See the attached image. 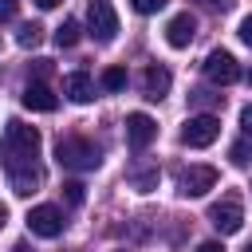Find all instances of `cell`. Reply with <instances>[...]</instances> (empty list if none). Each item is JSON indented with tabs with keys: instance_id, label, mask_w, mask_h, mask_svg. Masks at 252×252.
<instances>
[{
	"instance_id": "8992f818",
	"label": "cell",
	"mask_w": 252,
	"mask_h": 252,
	"mask_svg": "<svg viewBox=\"0 0 252 252\" xmlns=\"http://www.w3.org/2000/svg\"><path fill=\"white\" fill-rule=\"evenodd\" d=\"M205 79L209 83H217V87H228V83H236L240 79V63L232 59V51H209L205 55Z\"/></svg>"
},
{
	"instance_id": "4dcf8cb0",
	"label": "cell",
	"mask_w": 252,
	"mask_h": 252,
	"mask_svg": "<svg viewBox=\"0 0 252 252\" xmlns=\"http://www.w3.org/2000/svg\"><path fill=\"white\" fill-rule=\"evenodd\" d=\"M4 220H8V209H4V205H0V224H4Z\"/></svg>"
},
{
	"instance_id": "52a82bcc",
	"label": "cell",
	"mask_w": 252,
	"mask_h": 252,
	"mask_svg": "<svg viewBox=\"0 0 252 252\" xmlns=\"http://www.w3.org/2000/svg\"><path fill=\"white\" fill-rule=\"evenodd\" d=\"M213 185H217V169L213 165H189L177 177V193L181 197H205Z\"/></svg>"
},
{
	"instance_id": "7402d4cb",
	"label": "cell",
	"mask_w": 252,
	"mask_h": 252,
	"mask_svg": "<svg viewBox=\"0 0 252 252\" xmlns=\"http://www.w3.org/2000/svg\"><path fill=\"white\" fill-rule=\"evenodd\" d=\"M16 16V0H0V24H8Z\"/></svg>"
},
{
	"instance_id": "9c48e42d",
	"label": "cell",
	"mask_w": 252,
	"mask_h": 252,
	"mask_svg": "<svg viewBox=\"0 0 252 252\" xmlns=\"http://www.w3.org/2000/svg\"><path fill=\"white\" fill-rule=\"evenodd\" d=\"M154 138H158V122H154L146 110L126 114V142H130V150H146Z\"/></svg>"
},
{
	"instance_id": "7a4b0ae2",
	"label": "cell",
	"mask_w": 252,
	"mask_h": 252,
	"mask_svg": "<svg viewBox=\"0 0 252 252\" xmlns=\"http://www.w3.org/2000/svg\"><path fill=\"white\" fill-rule=\"evenodd\" d=\"M55 158H59L63 169H79V173H83V169H94V165L102 161L98 146L87 142V138H75V134H67V138L55 142Z\"/></svg>"
},
{
	"instance_id": "f546056e",
	"label": "cell",
	"mask_w": 252,
	"mask_h": 252,
	"mask_svg": "<svg viewBox=\"0 0 252 252\" xmlns=\"http://www.w3.org/2000/svg\"><path fill=\"white\" fill-rule=\"evenodd\" d=\"M12 252H28V244H24V240H20V244H12Z\"/></svg>"
},
{
	"instance_id": "e0dca14e",
	"label": "cell",
	"mask_w": 252,
	"mask_h": 252,
	"mask_svg": "<svg viewBox=\"0 0 252 252\" xmlns=\"http://www.w3.org/2000/svg\"><path fill=\"white\" fill-rule=\"evenodd\" d=\"M39 39H43V28H39V24H24V28H20V35H16V43H20V47H35Z\"/></svg>"
},
{
	"instance_id": "4316f807",
	"label": "cell",
	"mask_w": 252,
	"mask_h": 252,
	"mask_svg": "<svg viewBox=\"0 0 252 252\" xmlns=\"http://www.w3.org/2000/svg\"><path fill=\"white\" fill-rule=\"evenodd\" d=\"M209 4H213V8H220V12H228V8L236 4V0H209Z\"/></svg>"
},
{
	"instance_id": "8fae6325",
	"label": "cell",
	"mask_w": 252,
	"mask_h": 252,
	"mask_svg": "<svg viewBox=\"0 0 252 252\" xmlns=\"http://www.w3.org/2000/svg\"><path fill=\"white\" fill-rule=\"evenodd\" d=\"M8 181H12V193L16 197H32L39 185H43V169L32 161V165H16V169H8Z\"/></svg>"
},
{
	"instance_id": "d4e9b609",
	"label": "cell",
	"mask_w": 252,
	"mask_h": 252,
	"mask_svg": "<svg viewBox=\"0 0 252 252\" xmlns=\"http://www.w3.org/2000/svg\"><path fill=\"white\" fill-rule=\"evenodd\" d=\"M47 71H51V59H35V75H39V83H43Z\"/></svg>"
},
{
	"instance_id": "30bf717a",
	"label": "cell",
	"mask_w": 252,
	"mask_h": 252,
	"mask_svg": "<svg viewBox=\"0 0 252 252\" xmlns=\"http://www.w3.org/2000/svg\"><path fill=\"white\" fill-rule=\"evenodd\" d=\"M197 35V16L193 12H177L169 24H165V43L169 47H189Z\"/></svg>"
},
{
	"instance_id": "484cf974",
	"label": "cell",
	"mask_w": 252,
	"mask_h": 252,
	"mask_svg": "<svg viewBox=\"0 0 252 252\" xmlns=\"http://www.w3.org/2000/svg\"><path fill=\"white\" fill-rule=\"evenodd\" d=\"M197 252H224L217 240H205V244H197Z\"/></svg>"
},
{
	"instance_id": "2e32d148",
	"label": "cell",
	"mask_w": 252,
	"mask_h": 252,
	"mask_svg": "<svg viewBox=\"0 0 252 252\" xmlns=\"http://www.w3.org/2000/svg\"><path fill=\"white\" fill-rule=\"evenodd\" d=\"M126 177H130V185H134L138 193H150V189H158V169H130Z\"/></svg>"
},
{
	"instance_id": "cb8c5ba5",
	"label": "cell",
	"mask_w": 252,
	"mask_h": 252,
	"mask_svg": "<svg viewBox=\"0 0 252 252\" xmlns=\"http://www.w3.org/2000/svg\"><path fill=\"white\" fill-rule=\"evenodd\" d=\"M240 126H244V138L252 142V106H244V110H240Z\"/></svg>"
},
{
	"instance_id": "83f0119b",
	"label": "cell",
	"mask_w": 252,
	"mask_h": 252,
	"mask_svg": "<svg viewBox=\"0 0 252 252\" xmlns=\"http://www.w3.org/2000/svg\"><path fill=\"white\" fill-rule=\"evenodd\" d=\"M35 4H39V8H55L59 0H35Z\"/></svg>"
},
{
	"instance_id": "f1b7e54d",
	"label": "cell",
	"mask_w": 252,
	"mask_h": 252,
	"mask_svg": "<svg viewBox=\"0 0 252 252\" xmlns=\"http://www.w3.org/2000/svg\"><path fill=\"white\" fill-rule=\"evenodd\" d=\"M240 79H244V83H252V67H248V71H240Z\"/></svg>"
},
{
	"instance_id": "ffe728a7",
	"label": "cell",
	"mask_w": 252,
	"mask_h": 252,
	"mask_svg": "<svg viewBox=\"0 0 252 252\" xmlns=\"http://www.w3.org/2000/svg\"><path fill=\"white\" fill-rule=\"evenodd\" d=\"M63 197H67V205H83V181H67Z\"/></svg>"
},
{
	"instance_id": "9a60e30c",
	"label": "cell",
	"mask_w": 252,
	"mask_h": 252,
	"mask_svg": "<svg viewBox=\"0 0 252 252\" xmlns=\"http://www.w3.org/2000/svg\"><path fill=\"white\" fill-rule=\"evenodd\" d=\"M79 39H83V28H79L75 20H63L59 32H55V43H59V47H75Z\"/></svg>"
},
{
	"instance_id": "5bb4252c",
	"label": "cell",
	"mask_w": 252,
	"mask_h": 252,
	"mask_svg": "<svg viewBox=\"0 0 252 252\" xmlns=\"http://www.w3.org/2000/svg\"><path fill=\"white\" fill-rule=\"evenodd\" d=\"M63 94H67L71 102H91V98H94V83H91V75H87V71H71V75H63Z\"/></svg>"
},
{
	"instance_id": "3957f363",
	"label": "cell",
	"mask_w": 252,
	"mask_h": 252,
	"mask_svg": "<svg viewBox=\"0 0 252 252\" xmlns=\"http://www.w3.org/2000/svg\"><path fill=\"white\" fill-rule=\"evenodd\" d=\"M209 224H213L220 236L240 232V224H244V205H240V197H236V193H224V197L209 209Z\"/></svg>"
},
{
	"instance_id": "44dd1931",
	"label": "cell",
	"mask_w": 252,
	"mask_h": 252,
	"mask_svg": "<svg viewBox=\"0 0 252 252\" xmlns=\"http://www.w3.org/2000/svg\"><path fill=\"white\" fill-rule=\"evenodd\" d=\"M161 8H165V0H134V12H142V16H154Z\"/></svg>"
},
{
	"instance_id": "603a6c76",
	"label": "cell",
	"mask_w": 252,
	"mask_h": 252,
	"mask_svg": "<svg viewBox=\"0 0 252 252\" xmlns=\"http://www.w3.org/2000/svg\"><path fill=\"white\" fill-rule=\"evenodd\" d=\"M240 39H244V43L252 47V12H248V16L240 20Z\"/></svg>"
},
{
	"instance_id": "277c9868",
	"label": "cell",
	"mask_w": 252,
	"mask_h": 252,
	"mask_svg": "<svg viewBox=\"0 0 252 252\" xmlns=\"http://www.w3.org/2000/svg\"><path fill=\"white\" fill-rule=\"evenodd\" d=\"M87 28H91V35L98 43H110L118 35V12H114V4L110 0H91L87 4Z\"/></svg>"
},
{
	"instance_id": "6da1fadb",
	"label": "cell",
	"mask_w": 252,
	"mask_h": 252,
	"mask_svg": "<svg viewBox=\"0 0 252 252\" xmlns=\"http://www.w3.org/2000/svg\"><path fill=\"white\" fill-rule=\"evenodd\" d=\"M39 154V130L12 118L4 126V142H0V158H4V169H16V165H32Z\"/></svg>"
},
{
	"instance_id": "5b68a950",
	"label": "cell",
	"mask_w": 252,
	"mask_h": 252,
	"mask_svg": "<svg viewBox=\"0 0 252 252\" xmlns=\"http://www.w3.org/2000/svg\"><path fill=\"white\" fill-rule=\"evenodd\" d=\"M220 138V118L217 114H193L189 122H185V130H181V142L189 146V150H205V146H213Z\"/></svg>"
},
{
	"instance_id": "ba28073f",
	"label": "cell",
	"mask_w": 252,
	"mask_h": 252,
	"mask_svg": "<svg viewBox=\"0 0 252 252\" xmlns=\"http://www.w3.org/2000/svg\"><path fill=\"white\" fill-rule=\"evenodd\" d=\"M63 213L55 209V205H35L32 213H28V228L35 232V236H43V240H51V236H59L63 232Z\"/></svg>"
},
{
	"instance_id": "7c38bea8",
	"label": "cell",
	"mask_w": 252,
	"mask_h": 252,
	"mask_svg": "<svg viewBox=\"0 0 252 252\" xmlns=\"http://www.w3.org/2000/svg\"><path fill=\"white\" fill-rule=\"evenodd\" d=\"M169 83H173V75H169V67H161V63H150L146 71H142V91H146V98H165L169 94Z\"/></svg>"
},
{
	"instance_id": "1f68e13d",
	"label": "cell",
	"mask_w": 252,
	"mask_h": 252,
	"mask_svg": "<svg viewBox=\"0 0 252 252\" xmlns=\"http://www.w3.org/2000/svg\"><path fill=\"white\" fill-rule=\"evenodd\" d=\"M244 252H252V244H248V248H244Z\"/></svg>"
},
{
	"instance_id": "4fadbf2b",
	"label": "cell",
	"mask_w": 252,
	"mask_h": 252,
	"mask_svg": "<svg viewBox=\"0 0 252 252\" xmlns=\"http://www.w3.org/2000/svg\"><path fill=\"white\" fill-rule=\"evenodd\" d=\"M24 106H28V110H43V114H51V110L59 106V98H55V91H51L47 83L35 79V83L24 87Z\"/></svg>"
},
{
	"instance_id": "ac0fdd59",
	"label": "cell",
	"mask_w": 252,
	"mask_h": 252,
	"mask_svg": "<svg viewBox=\"0 0 252 252\" xmlns=\"http://www.w3.org/2000/svg\"><path fill=\"white\" fill-rule=\"evenodd\" d=\"M102 87L106 91H122L126 87V67H106L102 71Z\"/></svg>"
},
{
	"instance_id": "d6986e66",
	"label": "cell",
	"mask_w": 252,
	"mask_h": 252,
	"mask_svg": "<svg viewBox=\"0 0 252 252\" xmlns=\"http://www.w3.org/2000/svg\"><path fill=\"white\" fill-rule=\"evenodd\" d=\"M228 158H232V165H252V142H248V138H244V142H232Z\"/></svg>"
}]
</instances>
